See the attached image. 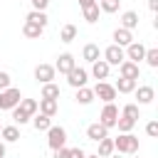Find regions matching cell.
<instances>
[{
	"mask_svg": "<svg viewBox=\"0 0 158 158\" xmlns=\"http://www.w3.org/2000/svg\"><path fill=\"white\" fill-rule=\"evenodd\" d=\"M59 40H62L64 44L74 42V40H77V25H64V27L59 30Z\"/></svg>",
	"mask_w": 158,
	"mask_h": 158,
	"instance_id": "obj_25",
	"label": "cell"
},
{
	"mask_svg": "<svg viewBox=\"0 0 158 158\" xmlns=\"http://www.w3.org/2000/svg\"><path fill=\"white\" fill-rule=\"evenodd\" d=\"M114 151H118L121 156H133V153H138V136H133V133H121L118 138H114Z\"/></svg>",
	"mask_w": 158,
	"mask_h": 158,
	"instance_id": "obj_1",
	"label": "cell"
},
{
	"mask_svg": "<svg viewBox=\"0 0 158 158\" xmlns=\"http://www.w3.org/2000/svg\"><path fill=\"white\" fill-rule=\"evenodd\" d=\"M146 133H148L151 138H156V136H158V121H148V123H146Z\"/></svg>",
	"mask_w": 158,
	"mask_h": 158,
	"instance_id": "obj_35",
	"label": "cell"
},
{
	"mask_svg": "<svg viewBox=\"0 0 158 158\" xmlns=\"http://www.w3.org/2000/svg\"><path fill=\"white\" fill-rule=\"evenodd\" d=\"M74 99H77V104L86 106V104H91V101H94L96 96H94V91H91L89 86H79V89H77V96H74Z\"/></svg>",
	"mask_w": 158,
	"mask_h": 158,
	"instance_id": "obj_21",
	"label": "cell"
},
{
	"mask_svg": "<svg viewBox=\"0 0 158 158\" xmlns=\"http://www.w3.org/2000/svg\"><path fill=\"white\" fill-rule=\"evenodd\" d=\"M86 81H89V72H86V69L74 67V69H69V72H67V84H69V86H74V89L86 86Z\"/></svg>",
	"mask_w": 158,
	"mask_h": 158,
	"instance_id": "obj_6",
	"label": "cell"
},
{
	"mask_svg": "<svg viewBox=\"0 0 158 158\" xmlns=\"http://www.w3.org/2000/svg\"><path fill=\"white\" fill-rule=\"evenodd\" d=\"M123 59H126L123 47H118V44H109V47L104 49V62H106L109 67H118Z\"/></svg>",
	"mask_w": 158,
	"mask_h": 158,
	"instance_id": "obj_5",
	"label": "cell"
},
{
	"mask_svg": "<svg viewBox=\"0 0 158 158\" xmlns=\"http://www.w3.org/2000/svg\"><path fill=\"white\" fill-rule=\"evenodd\" d=\"M37 111L44 114V116H54L59 111V101L57 99H40V109Z\"/></svg>",
	"mask_w": 158,
	"mask_h": 158,
	"instance_id": "obj_18",
	"label": "cell"
},
{
	"mask_svg": "<svg viewBox=\"0 0 158 158\" xmlns=\"http://www.w3.org/2000/svg\"><path fill=\"white\" fill-rule=\"evenodd\" d=\"M121 27H126V30H136L138 27V12H133V10H126L123 15H121Z\"/></svg>",
	"mask_w": 158,
	"mask_h": 158,
	"instance_id": "obj_19",
	"label": "cell"
},
{
	"mask_svg": "<svg viewBox=\"0 0 158 158\" xmlns=\"http://www.w3.org/2000/svg\"><path fill=\"white\" fill-rule=\"evenodd\" d=\"M54 158H69V148H67V146L57 148V151H54Z\"/></svg>",
	"mask_w": 158,
	"mask_h": 158,
	"instance_id": "obj_39",
	"label": "cell"
},
{
	"mask_svg": "<svg viewBox=\"0 0 158 158\" xmlns=\"http://www.w3.org/2000/svg\"><path fill=\"white\" fill-rule=\"evenodd\" d=\"M96 143H99V151H96L99 158H109V156L114 153V138L106 136V138H101V141H96Z\"/></svg>",
	"mask_w": 158,
	"mask_h": 158,
	"instance_id": "obj_23",
	"label": "cell"
},
{
	"mask_svg": "<svg viewBox=\"0 0 158 158\" xmlns=\"http://www.w3.org/2000/svg\"><path fill=\"white\" fill-rule=\"evenodd\" d=\"M30 118H32V116H27L20 106H15V109H12V121H15V123H20V126H22V123H27Z\"/></svg>",
	"mask_w": 158,
	"mask_h": 158,
	"instance_id": "obj_34",
	"label": "cell"
},
{
	"mask_svg": "<svg viewBox=\"0 0 158 158\" xmlns=\"http://www.w3.org/2000/svg\"><path fill=\"white\" fill-rule=\"evenodd\" d=\"M116 126H118V133H131V131H133V126H136V121H133V118H126V116H121V114H118Z\"/></svg>",
	"mask_w": 158,
	"mask_h": 158,
	"instance_id": "obj_30",
	"label": "cell"
},
{
	"mask_svg": "<svg viewBox=\"0 0 158 158\" xmlns=\"http://www.w3.org/2000/svg\"><path fill=\"white\" fill-rule=\"evenodd\" d=\"M27 116H35L37 114V109H40V101L37 99H20V104H17Z\"/></svg>",
	"mask_w": 158,
	"mask_h": 158,
	"instance_id": "obj_27",
	"label": "cell"
},
{
	"mask_svg": "<svg viewBox=\"0 0 158 158\" xmlns=\"http://www.w3.org/2000/svg\"><path fill=\"white\" fill-rule=\"evenodd\" d=\"M0 136H2L5 143H15V141L20 138V128H17V123H15V126H2V128H0Z\"/></svg>",
	"mask_w": 158,
	"mask_h": 158,
	"instance_id": "obj_22",
	"label": "cell"
},
{
	"mask_svg": "<svg viewBox=\"0 0 158 158\" xmlns=\"http://www.w3.org/2000/svg\"><path fill=\"white\" fill-rule=\"evenodd\" d=\"M5 153H7V148H5V143L0 141V158H5Z\"/></svg>",
	"mask_w": 158,
	"mask_h": 158,
	"instance_id": "obj_41",
	"label": "cell"
},
{
	"mask_svg": "<svg viewBox=\"0 0 158 158\" xmlns=\"http://www.w3.org/2000/svg\"><path fill=\"white\" fill-rule=\"evenodd\" d=\"M69 158H86L84 148H69Z\"/></svg>",
	"mask_w": 158,
	"mask_h": 158,
	"instance_id": "obj_38",
	"label": "cell"
},
{
	"mask_svg": "<svg viewBox=\"0 0 158 158\" xmlns=\"http://www.w3.org/2000/svg\"><path fill=\"white\" fill-rule=\"evenodd\" d=\"M109 158H121V153H118V156H109Z\"/></svg>",
	"mask_w": 158,
	"mask_h": 158,
	"instance_id": "obj_44",
	"label": "cell"
},
{
	"mask_svg": "<svg viewBox=\"0 0 158 158\" xmlns=\"http://www.w3.org/2000/svg\"><path fill=\"white\" fill-rule=\"evenodd\" d=\"M40 99H59V86H57L54 81L42 84V94H40Z\"/></svg>",
	"mask_w": 158,
	"mask_h": 158,
	"instance_id": "obj_26",
	"label": "cell"
},
{
	"mask_svg": "<svg viewBox=\"0 0 158 158\" xmlns=\"http://www.w3.org/2000/svg\"><path fill=\"white\" fill-rule=\"evenodd\" d=\"M99 54H101V49H99V44H94V42H89V44H84V49H81V57H84V62H96L99 59Z\"/></svg>",
	"mask_w": 158,
	"mask_h": 158,
	"instance_id": "obj_20",
	"label": "cell"
},
{
	"mask_svg": "<svg viewBox=\"0 0 158 158\" xmlns=\"http://www.w3.org/2000/svg\"><path fill=\"white\" fill-rule=\"evenodd\" d=\"M91 2H96V0H79V5H81V7H86V5H91Z\"/></svg>",
	"mask_w": 158,
	"mask_h": 158,
	"instance_id": "obj_42",
	"label": "cell"
},
{
	"mask_svg": "<svg viewBox=\"0 0 158 158\" xmlns=\"http://www.w3.org/2000/svg\"><path fill=\"white\" fill-rule=\"evenodd\" d=\"M131 42H133V32H131V30H126V27H116V30H114V44L126 47V44H131Z\"/></svg>",
	"mask_w": 158,
	"mask_h": 158,
	"instance_id": "obj_15",
	"label": "cell"
},
{
	"mask_svg": "<svg viewBox=\"0 0 158 158\" xmlns=\"http://www.w3.org/2000/svg\"><path fill=\"white\" fill-rule=\"evenodd\" d=\"M143 59H146V64H148V67H153V69H156V67H158V49H156V47H151V49L146 47Z\"/></svg>",
	"mask_w": 158,
	"mask_h": 158,
	"instance_id": "obj_31",
	"label": "cell"
},
{
	"mask_svg": "<svg viewBox=\"0 0 158 158\" xmlns=\"http://www.w3.org/2000/svg\"><path fill=\"white\" fill-rule=\"evenodd\" d=\"M86 158H99V156L96 153H86Z\"/></svg>",
	"mask_w": 158,
	"mask_h": 158,
	"instance_id": "obj_43",
	"label": "cell"
},
{
	"mask_svg": "<svg viewBox=\"0 0 158 158\" xmlns=\"http://www.w3.org/2000/svg\"><path fill=\"white\" fill-rule=\"evenodd\" d=\"M109 72H111V67H109L104 59H96V62H91V74H94V79L104 81V79H109Z\"/></svg>",
	"mask_w": 158,
	"mask_h": 158,
	"instance_id": "obj_16",
	"label": "cell"
},
{
	"mask_svg": "<svg viewBox=\"0 0 158 158\" xmlns=\"http://www.w3.org/2000/svg\"><path fill=\"white\" fill-rule=\"evenodd\" d=\"M54 77H57L54 64H37V67H35V79H37L40 84H47V81H52Z\"/></svg>",
	"mask_w": 158,
	"mask_h": 158,
	"instance_id": "obj_9",
	"label": "cell"
},
{
	"mask_svg": "<svg viewBox=\"0 0 158 158\" xmlns=\"http://www.w3.org/2000/svg\"><path fill=\"white\" fill-rule=\"evenodd\" d=\"M116 118H118V109H116V104H114V101L104 104L101 116H99V123L106 126V128H114V126H116Z\"/></svg>",
	"mask_w": 158,
	"mask_h": 158,
	"instance_id": "obj_4",
	"label": "cell"
},
{
	"mask_svg": "<svg viewBox=\"0 0 158 158\" xmlns=\"http://www.w3.org/2000/svg\"><path fill=\"white\" fill-rule=\"evenodd\" d=\"M74 67H77V59H74L72 52H62V54L57 57V62H54V69H57L59 74H67V72L74 69Z\"/></svg>",
	"mask_w": 158,
	"mask_h": 158,
	"instance_id": "obj_8",
	"label": "cell"
},
{
	"mask_svg": "<svg viewBox=\"0 0 158 158\" xmlns=\"http://www.w3.org/2000/svg\"><path fill=\"white\" fill-rule=\"evenodd\" d=\"M7 86H12V79H10V74H7V72H0V91H2V89H7Z\"/></svg>",
	"mask_w": 158,
	"mask_h": 158,
	"instance_id": "obj_36",
	"label": "cell"
},
{
	"mask_svg": "<svg viewBox=\"0 0 158 158\" xmlns=\"http://www.w3.org/2000/svg\"><path fill=\"white\" fill-rule=\"evenodd\" d=\"M20 2H22V0H20Z\"/></svg>",
	"mask_w": 158,
	"mask_h": 158,
	"instance_id": "obj_45",
	"label": "cell"
},
{
	"mask_svg": "<svg viewBox=\"0 0 158 158\" xmlns=\"http://www.w3.org/2000/svg\"><path fill=\"white\" fill-rule=\"evenodd\" d=\"M148 7L156 12V10H158V0H148Z\"/></svg>",
	"mask_w": 158,
	"mask_h": 158,
	"instance_id": "obj_40",
	"label": "cell"
},
{
	"mask_svg": "<svg viewBox=\"0 0 158 158\" xmlns=\"http://www.w3.org/2000/svg\"><path fill=\"white\" fill-rule=\"evenodd\" d=\"M81 12H84V20L94 25V22L99 20V2H91V5H86V7H81Z\"/></svg>",
	"mask_w": 158,
	"mask_h": 158,
	"instance_id": "obj_28",
	"label": "cell"
},
{
	"mask_svg": "<svg viewBox=\"0 0 158 158\" xmlns=\"http://www.w3.org/2000/svg\"><path fill=\"white\" fill-rule=\"evenodd\" d=\"M121 5V0H99V10L101 12H116Z\"/></svg>",
	"mask_w": 158,
	"mask_h": 158,
	"instance_id": "obj_32",
	"label": "cell"
},
{
	"mask_svg": "<svg viewBox=\"0 0 158 158\" xmlns=\"http://www.w3.org/2000/svg\"><path fill=\"white\" fill-rule=\"evenodd\" d=\"M32 2V10H47V5H49V0H30Z\"/></svg>",
	"mask_w": 158,
	"mask_h": 158,
	"instance_id": "obj_37",
	"label": "cell"
},
{
	"mask_svg": "<svg viewBox=\"0 0 158 158\" xmlns=\"http://www.w3.org/2000/svg\"><path fill=\"white\" fill-rule=\"evenodd\" d=\"M30 121H32V126H35L37 131H47V128L52 126V116H44V114H35Z\"/></svg>",
	"mask_w": 158,
	"mask_h": 158,
	"instance_id": "obj_24",
	"label": "cell"
},
{
	"mask_svg": "<svg viewBox=\"0 0 158 158\" xmlns=\"http://www.w3.org/2000/svg\"><path fill=\"white\" fill-rule=\"evenodd\" d=\"M91 91H94V96H99L104 104H109V101L116 99V89H114V84H109V81H96V86H94Z\"/></svg>",
	"mask_w": 158,
	"mask_h": 158,
	"instance_id": "obj_7",
	"label": "cell"
},
{
	"mask_svg": "<svg viewBox=\"0 0 158 158\" xmlns=\"http://www.w3.org/2000/svg\"><path fill=\"white\" fill-rule=\"evenodd\" d=\"M25 20H30V22H37V25H42V27H47V15H44V10H30L27 12V17Z\"/></svg>",
	"mask_w": 158,
	"mask_h": 158,
	"instance_id": "obj_29",
	"label": "cell"
},
{
	"mask_svg": "<svg viewBox=\"0 0 158 158\" xmlns=\"http://www.w3.org/2000/svg\"><path fill=\"white\" fill-rule=\"evenodd\" d=\"M0 128H2V126H0Z\"/></svg>",
	"mask_w": 158,
	"mask_h": 158,
	"instance_id": "obj_46",
	"label": "cell"
},
{
	"mask_svg": "<svg viewBox=\"0 0 158 158\" xmlns=\"http://www.w3.org/2000/svg\"><path fill=\"white\" fill-rule=\"evenodd\" d=\"M20 99H22L20 89L7 86V89H2V91H0V109H2V111H12V109L20 104Z\"/></svg>",
	"mask_w": 158,
	"mask_h": 158,
	"instance_id": "obj_2",
	"label": "cell"
},
{
	"mask_svg": "<svg viewBox=\"0 0 158 158\" xmlns=\"http://www.w3.org/2000/svg\"><path fill=\"white\" fill-rule=\"evenodd\" d=\"M136 86H138V79H128V77H118L116 84H114L116 94H133Z\"/></svg>",
	"mask_w": 158,
	"mask_h": 158,
	"instance_id": "obj_12",
	"label": "cell"
},
{
	"mask_svg": "<svg viewBox=\"0 0 158 158\" xmlns=\"http://www.w3.org/2000/svg\"><path fill=\"white\" fill-rule=\"evenodd\" d=\"M121 116H126V118H133V121H138V104H126V106L121 109Z\"/></svg>",
	"mask_w": 158,
	"mask_h": 158,
	"instance_id": "obj_33",
	"label": "cell"
},
{
	"mask_svg": "<svg viewBox=\"0 0 158 158\" xmlns=\"http://www.w3.org/2000/svg\"><path fill=\"white\" fill-rule=\"evenodd\" d=\"M123 54H126V59H131V62L138 64V62L143 59V54H146V47H143L141 42H131V44H126Z\"/></svg>",
	"mask_w": 158,
	"mask_h": 158,
	"instance_id": "obj_10",
	"label": "cell"
},
{
	"mask_svg": "<svg viewBox=\"0 0 158 158\" xmlns=\"http://www.w3.org/2000/svg\"><path fill=\"white\" fill-rule=\"evenodd\" d=\"M133 94H136V99H138V104H151L153 99H156V89L153 86H148V84H143V86H136L133 89Z\"/></svg>",
	"mask_w": 158,
	"mask_h": 158,
	"instance_id": "obj_13",
	"label": "cell"
},
{
	"mask_svg": "<svg viewBox=\"0 0 158 158\" xmlns=\"http://www.w3.org/2000/svg\"><path fill=\"white\" fill-rule=\"evenodd\" d=\"M106 136H109V128L101 126L99 121L91 123V126H86V138H91V141H101V138H106Z\"/></svg>",
	"mask_w": 158,
	"mask_h": 158,
	"instance_id": "obj_17",
	"label": "cell"
},
{
	"mask_svg": "<svg viewBox=\"0 0 158 158\" xmlns=\"http://www.w3.org/2000/svg\"><path fill=\"white\" fill-rule=\"evenodd\" d=\"M118 74H121V77H128V79H138V77H141V69H138L136 62L123 59V62L118 64Z\"/></svg>",
	"mask_w": 158,
	"mask_h": 158,
	"instance_id": "obj_11",
	"label": "cell"
},
{
	"mask_svg": "<svg viewBox=\"0 0 158 158\" xmlns=\"http://www.w3.org/2000/svg\"><path fill=\"white\" fill-rule=\"evenodd\" d=\"M42 32H44V27H42V25L25 20V25H22V35H25L27 40H40V37H42Z\"/></svg>",
	"mask_w": 158,
	"mask_h": 158,
	"instance_id": "obj_14",
	"label": "cell"
},
{
	"mask_svg": "<svg viewBox=\"0 0 158 158\" xmlns=\"http://www.w3.org/2000/svg\"><path fill=\"white\" fill-rule=\"evenodd\" d=\"M47 146H49L52 151L67 146V131H64L62 126H49V128H47Z\"/></svg>",
	"mask_w": 158,
	"mask_h": 158,
	"instance_id": "obj_3",
	"label": "cell"
}]
</instances>
